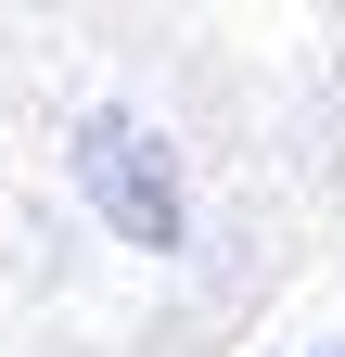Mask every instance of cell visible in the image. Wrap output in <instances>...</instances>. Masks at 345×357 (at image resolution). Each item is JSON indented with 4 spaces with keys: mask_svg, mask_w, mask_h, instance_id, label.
Wrapping results in <instances>:
<instances>
[{
    "mask_svg": "<svg viewBox=\"0 0 345 357\" xmlns=\"http://www.w3.org/2000/svg\"><path fill=\"white\" fill-rule=\"evenodd\" d=\"M90 192H103L141 243H179V178H166V153H154V141H128L115 115L90 128Z\"/></svg>",
    "mask_w": 345,
    "mask_h": 357,
    "instance_id": "6da1fadb",
    "label": "cell"
}]
</instances>
